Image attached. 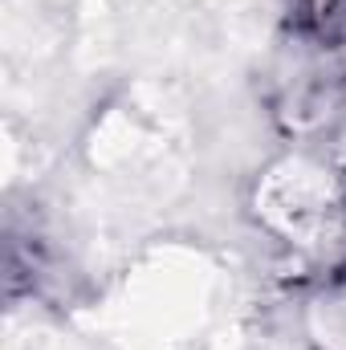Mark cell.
Here are the masks:
<instances>
[{"mask_svg": "<svg viewBox=\"0 0 346 350\" xmlns=\"http://www.w3.org/2000/svg\"><path fill=\"white\" fill-rule=\"evenodd\" d=\"M293 16L306 33H318V37H330L346 25V0H297L293 4Z\"/></svg>", "mask_w": 346, "mask_h": 350, "instance_id": "obj_1", "label": "cell"}]
</instances>
